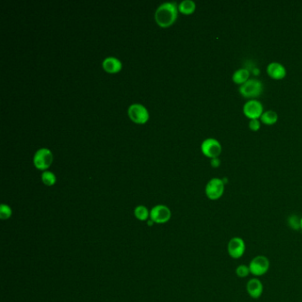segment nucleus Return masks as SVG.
Instances as JSON below:
<instances>
[{
	"label": "nucleus",
	"mask_w": 302,
	"mask_h": 302,
	"mask_svg": "<svg viewBox=\"0 0 302 302\" xmlns=\"http://www.w3.org/2000/svg\"><path fill=\"white\" fill-rule=\"evenodd\" d=\"M155 21L161 27L172 25L177 17V6L176 3L167 2L158 7L155 12Z\"/></svg>",
	"instance_id": "1"
},
{
	"label": "nucleus",
	"mask_w": 302,
	"mask_h": 302,
	"mask_svg": "<svg viewBox=\"0 0 302 302\" xmlns=\"http://www.w3.org/2000/svg\"><path fill=\"white\" fill-rule=\"evenodd\" d=\"M239 91L241 96L245 99H256L262 94L263 84L259 79L250 78L246 83L240 85Z\"/></svg>",
	"instance_id": "2"
},
{
	"label": "nucleus",
	"mask_w": 302,
	"mask_h": 302,
	"mask_svg": "<svg viewBox=\"0 0 302 302\" xmlns=\"http://www.w3.org/2000/svg\"><path fill=\"white\" fill-rule=\"evenodd\" d=\"M224 190H225V182L224 179L214 177L211 180H209V182L207 183L205 193L210 200H217L223 197Z\"/></svg>",
	"instance_id": "3"
},
{
	"label": "nucleus",
	"mask_w": 302,
	"mask_h": 302,
	"mask_svg": "<svg viewBox=\"0 0 302 302\" xmlns=\"http://www.w3.org/2000/svg\"><path fill=\"white\" fill-rule=\"evenodd\" d=\"M251 274L253 276L259 277L264 276L268 273L271 267L270 260L264 256H257L253 258L249 263Z\"/></svg>",
	"instance_id": "4"
},
{
	"label": "nucleus",
	"mask_w": 302,
	"mask_h": 302,
	"mask_svg": "<svg viewBox=\"0 0 302 302\" xmlns=\"http://www.w3.org/2000/svg\"><path fill=\"white\" fill-rule=\"evenodd\" d=\"M245 240L240 237H233L228 242L227 252L229 257L234 260H238L245 255Z\"/></svg>",
	"instance_id": "5"
},
{
	"label": "nucleus",
	"mask_w": 302,
	"mask_h": 302,
	"mask_svg": "<svg viewBox=\"0 0 302 302\" xmlns=\"http://www.w3.org/2000/svg\"><path fill=\"white\" fill-rule=\"evenodd\" d=\"M243 113L250 120L259 119L264 113L263 106L257 99H249L243 106Z\"/></svg>",
	"instance_id": "6"
},
{
	"label": "nucleus",
	"mask_w": 302,
	"mask_h": 302,
	"mask_svg": "<svg viewBox=\"0 0 302 302\" xmlns=\"http://www.w3.org/2000/svg\"><path fill=\"white\" fill-rule=\"evenodd\" d=\"M201 151L205 156L209 157L210 159H214L220 156L223 151V148L217 139L207 138L201 144Z\"/></svg>",
	"instance_id": "7"
},
{
	"label": "nucleus",
	"mask_w": 302,
	"mask_h": 302,
	"mask_svg": "<svg viewBox=\"0 0 302 302\" xmlns=\"http://www.w3.org/2000/svg\"><path fill=\"white\" fill-rule=\"evenodd\" d=\"M171 218V211L166 206L158 205L150 212V219L154 224H166Z\"/></svg>",
	"instance_id": "8"
},
{
	"label": "nucleus",
	"mask_w": 302,
	"mask_h": 302,
	"mask_svg": "<svg viewBox=\"0 0 302 302\" xmlns=\"http://www.w3.org/2000/svg\"><path fill=\"white\" fill-rule=\"evenodd\" d=\"M53 157L52 151L46 148L39 149L34 155V165L39 169H46L51 166Z\"/></svg>",
	"instance_id": "9"
},
{
	"label": "nucleus",
	"mask_w": 302,
	"mask_h": 302,
	"mask_svg": "<svg viewBox=\"0 0 302 302\" xmlns=\"http://www.w3.org/2000/svg\"><path fill=\"white\" fill-rule=\"evenodd\" d=\"M128 114L136 123H146L149 119L148 111L140 104L131 105L128 109Z\"/></svg>",
	"instance_id": "10"
},
{
	"label": "nucleus",
	"mask_w": 302,
	"mask_h": 302,
	"mask_svg": "<svg viewBox=\"0 0 302 302\" xmlns=\"http://www.w3.org/2000/svg\"><path fill=\"white\" fill-rule=\"evenodd\" d=\"M246 292L252 299H259L263 293V285L259 278L254 277L246 283Z\"/></svg>",
	"instance_id": "11"
},
{
	"label": "nucleus",
	"mask_w": 302,
	"mask_h": 302,
	"mask_svg": "<svg viewBox=\"0 0 302 302\" xmlns=\"http://www.w3.org/2000/svg\"><path fill=\"white\" fill-rule=\"evenodd\" d=\"M267 73L271 78L282 80L287 76V68L279 62H271L267 66Z\"/></svg>",
	"instance_id": "12"
},
{
	"label": "nucleus",
	"mask_w": 302,
	"mask_h": 302,
	"mask_svg": "<svg viewBox=\"0 0 302 302\" xmlns=\"http://www.w3.org/2000/svg\"><path fill=\"white\" fill-rule=\"evenodd\" d=\"M121 62L116 58H106L103 61V68L108 73H117L121 69Z\"/></svg>",
	"instance_id": "13"
},
{
	"label": "nucleus",
	"mask_w": 302,
	"mask_h": 302,
	"mask_svg": "<svg viewBox=\"0 0 302 302\" xmlns=\"http://www.w3.org/2000/svg\"><path fill=\"white\" fill-rule=\"evenodd\" d=\"M250 79V72L246 68H240L235 71L232 76V80L235 84L242 85Z\"/></svg>",
	"instance_id": "14"
},
{
	"label": "nucleus",
	"mask_w": 302,
	"mask_h": 302,
	"mask_svg": "<svg viewBox=\"0 0 302 302\" xmlns=\"http://www.w3.org/2000/svg\"><path fill=\"white\" fill-rule=\"evenodd\" d=\"M260 121L266 125H273L278 120V115L273 110L265 111L260 116Z\"/></svg>",
	"instance_id": "15"
},
{
	"label": "nucleus",
	"mask_w": 302,
	"mask_h": 302,
	"mask_svg": "<svg viewBox=\"0 0 302 302\" xmlns=\"http://www.w3.org/2000/svg\"><path fill=\"white\" fill-rule=\"evenodd\" d=\"M178 9L184 15H192L196 9V5L193 0H183L180 3Z\"/></svg>",
	"instance_id": "16"
},
{
	"label": "nucleus",
	"mask_w": 302,
	"mask_h": 302,
	"mask_svg": "<svg viewBox=\"0 0 302 302\" xmlns=\"http://www.w3.org/2000/svg\"><path fill=\"white\" fill-rule=\"evenodd\" d=\"M134 214H135L136 217L140 221H146L150 216L149 211L145 206L136 207L134 211Z\"/></svg>",
	"instance_id": "17"
},
{
	"label": "nucleus",
	"mask_w": 302,
	"mask_h": 302,
	"mask_svg": "<svg viewBox=\"0 0 302 302\" xmlns=\"http://www.w3.org/2000/svg\"><path fill=\"white\" fill-rule=\"evenodd\" d=\"M236 275L240 277V278H245L247 277L251 274L250 269L249 266L245 265V264H240L237 267L236 271H235Z\"/></svg>",
	"instance_id": "18"
},
{
	"label": "nucleus",
	"mask_w": 302,
	"mask_h": 302,
	"mask_svg": "<svg viewBox=\"0 0 302 302\" xmlns=\"http://www.w3.org/2000/svg\"><path fill=\"white\" fill-rule=\"evenodd\" d=\"M42 181L47 186H52L56 182V177L53 173L45 171L42 174Z\"/></svg>",
	"instance_id": "19"
},
{
	"label": "nucleus",
	"mask_w": 302,
	"mask_h": 302,
	"mask_svg": "<svg viewBox=\"0 0 302 302\" xmlns=\"http://www.w3.org/2000/svg\"><path fill=\"white\" fill-rule=\"evenodd\" d=\"M12 209H11L9 206L5 205V204H2L0 206V218L2 220H7L11 217L12 215Z\"/></svg>",
	"instance_id": "20"
},
{
	"label": "nucleus",
	"mask_w": 302,
	"mask_h": 302,
	"mask_svg": "<svg viewBox=\"0 0 302 302\" xmlns=\"http://www.w3.org/2000/svg\"><path fill=\"white\" fill-rule=\"evenodd\" d=\"M249 129L252 131H258L260 129V121L259 119H254L249 121Z\"/></svg>",
	"instance_id": "21"
},
{
	"label": "nucleus",
	"mask_w": 302,
	"mask_h": 302,
	"mask_svg": "<svg viewBox=\"0 0 302 302\" xmlns=\"http://www.w3.org/2000/svg\"><path fill=\"white\" fill-rule=\"evenodd\" d=\"M221 165V161L219 160V158H214L211 159V166L213 167H218Z\"/></svg>",
	"instance_id": "22"
},
{
	"label": "nucleus",
	"mask_w": 302,
	"mask_h": 302,
	"mask_svg": "<svg viewBox=\"0 0 302 302\" xmlns=\"http://www.w3.org/2000/svg\"><path fill=\"white\" fill-rule=\"evenodd\" d=\"M154 224V223H153V222H152L151 220H150V221H148V222H147V224H148V226H151V225H152V224Z\"/></svg>",
	"instance_id": "23"
},
{
	"label": "nucleus",
	"mask_w": 302,
	"mask_h": 302,
	"mask_svg": "<svg viewBox=\"0 0 302 302\" xmlns=\"http://www.w3.org/2000/svg\"><path fill=\"white\" fill-rule=\"evenodd\" d=\"M301 229H302V217L301 218Z\"/></svg>",
	"instance_id": "24"
}]
</instances>
